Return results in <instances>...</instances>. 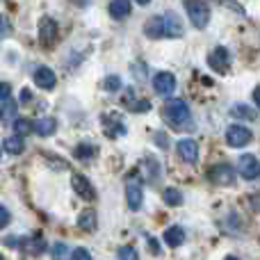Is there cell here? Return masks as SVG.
I'll return each instance as SVG.
<instances>
[{
	"instance_id": "obj_36",
	"label": "cell",
	"mask_w": 260,
	"mask_h": 260,
	"mask_svg": "<svg viewBox=\"0 0 260 260\" xmlns=\"http://www.w3.org/2000/svg\"><path fill=\"white\" fill-rule=\"evenodd\" d=\"M155 144H157L160 148H167V137H165V135L157 133V135H155Z\"/></svg>"
},
{
	"instance_id": "obj_33",
	"label": "cell",
	"mask_w": 260,
	"mask_h": 260,
	"mask_svg": "<svg viewBox=\"0 0 260 260\" xmlns=\"http://www.w3.org/2000/svg\"><path fill=\"white\" fill-rule=\"evenodd\" d=\"M71 260H94L91 258V253L87 251V249H76V251H73V256H71Z\"/></svg>"
},
{
	"instance_id": "obj_37",
	"label": "cell",
	"mask_w": 260,
	"mask_h": 260,
	"mask_svg": "<svg viewBox=\"0 0 260 260\" xmlns=\"http://www.w3.org/2000/svg\"><path fill=\"white\" fill-rule=\"evenodd\" d=\"M253 103H256L258 110H260V85L256 87V89H253Z\"/></svg>"
},
{
	"instance_id": "obj_7",
	"label": "cell",
	"mask_w": 260,
	"mask_h": 260,
	"mask_svg": "<svg viewBox=\"0 0 260 260\" xmlns=\"http://www.w3.org/2000/svg\"><path fill=\"white\" fill-rule=\"evenodd\" d=\"M208 64H210L215 71H226V69H229V64H231L229 50H226L224 46H217V48L208 55Z\"/></svg>"
},
{
	"instance_id": "obj_23",
	"label": "cell",
	"mask_w": 260,
	"mask_h": 260,
	"mask_svg": "<svg viewBox=\"0 0 260 260\" xmlns=\"http://www.w3.org/2000/svg\"><path fill=\"white\" fill-rule=\"evenodd\" d=\"M44 249H46V244H44V240H39V238H27L25 242H23V251L25 253H35V256H39V253H44Z\"/></svg>"
},
{
	"instance_id": "obj_22",
	"label": "cell",
	"mask_w": 260,
	"mask_h": 260,
	"mask_svg": "<svg viewBox=\"0 0 260 260\" xmlns=\"http://www.w3.org/2000/svg\"><path fill=\"white\" fill-rule=\"evenodd\" d=\"M23 148H25V144H23V137H18V135L5 139V151H7L9 155H21Z\"/></svg>"
},
{
	"instance_id": "obj_38",
	"label": "cell",
	"mask_w": 260,
	"mask_h": 260,
	"mask_svg": "<svg viewBox=\"0 0 260 260\" xmlns=\"http://www.w3.org/2000/svg\"><path fill=\"white\" fill-rule=\"evenodd\" d=\"M148 247H151V253H160V249H157V242H155V240H148Z\"/></svg>"
},
{
	"instance_id": "obj_41",
	"label": "cell",
	"mask_w": 260,
	"mask_h": 260,
	"mask_svg": "<svg viewBox=\"0 0 260 260\" xmlns=\"http://www.w3.org/2000/svg\"><path fill=\"white\" fill-rule=\"evenodd\" d=\"M224 260H240V258H238V256H226Z\"/></svg>"
},
{
	"instance_id": "obj_40",
	"label": "cell",
	"mask_w": 260,
	"mask_h": 260,
	"mask_svg": "<svg viewBox=\"0 0 260 260\" xmlns=\"http://www.w3.org/2000/svg\"><path fill=\"white\" fill-rule=\"evenodd\" d=\"M135 3H139V5H148L151 0H135Z\"/></svg>"
},
{
	"instance_id": "obj_25",
	"label": "cell",
	"mask_w": 260,
	"mask_h": 260,
	"mask_svg": "<svg viewBox=\"0 0 260 260\" xmlns=\"http://www.w3.org/2000/svg\"><path fill=\"white\" fill-rule=\"evenodd\" d=\"M50 256H53V260H71L73 253H69V247L64 242H55L50 249Z\"/></svg>"
},
{
	"instance_id": "obj_24",
	"label": "cell",
	"mask_w": 260,
	"mask_h": 260,
	"mask_svg": "<svg viewBox=\"0 0 260 260\" xmlns=\"http://www.w3.org/2000/svg\"><path fill=\"white\" fill-rule=\"evenodd\" d=\"M231 114L238 119H247V121H253V119H256V112H253L249 105H242V103L233 105V108H231Z\"/></svg>"
},
{
	"instance_id": "obj_26",
	"label": "cell",
	"mask_w": 260,
	"mask_h": 260,
	"mask_svg": "<svg viewBox=\"0 0 260 260\" xmlns=\"http://www.w3.org/2000/svg\"><path fill=\"white\" fill-rule=\"evenodd\" d=\"M165 203L167 206H180V203H183V192L176 187H167L165 189Z\"/></svg>"
},
{
	"instance_id": "obj_35",
	"label": "cell",
	"mask_w": 260,
	"mask_h": 260,
	"mask_svg": "<svg viewBox=\"0 0 260 260\" xmlns=\"http://www.w3.org/2000/svg\"><path fill=\"white\" fill-rule=\"evenodd\" d=\"M7 35H9V23H7V18L0 16V39H3V37H7Z\"/></svg>"
},
{
	"instance_id": "obj_31",
	"label": "cell",
	"mask_w": 260,
	"mask_h": 260,
	"mask_svg": "<svg viewBox=\"0 0 260 260\" xmlns=\"http://www.w3.org/2000/svg\"><path fill=\"white\" fill-rule=\"evenodd\" d=\"M9 221H12V215H9V210L5 206H0V231L7 229Z\"/></svg>"
},
{
	"instance_id": "obj_5",
	"label": "cell",
	"mask_w": 260,
	"mask_h": 260,
	"mask_svg": "<svg viewBox=\"0 0 260 260\" xmlns=\"http://www.w3.org/2000/svg\"><path fill=\"white\" fill-rule=\"evenodd\" d=\"M153 89H155L157 96H169L171 91L176 89V78H174V73L160 71L155 78H153Z\"/></svg>"
},
{
	"instance_id": "obj_10",
	"label": "cell",
	"mask_w": 260,
	"mask_h": 260,
	"mask_svg": "<svg viewBox=\"0 0 260 260\" xmlns=\"http://www.w3.org/2000/svg\"><path fill=\"white\" fill-rule=\"evenodd\" d=\"M178 155L183 157L187 165H194V162L199 160V146H197V142H194V139H189V137L180 139V142H178Z\"/></svg>"
},
{
	"instance_id": "obj_4",
	"label": "cell",
	"mask_w": 260,
	"mask_h": 260,
	"mask_svg": "<svg viewBox=\"0 0 260 260\" xmlns=\"http://www.w3.org/2000/svg\"><path fill=\"white\" fill-rule=\"evenodd\" d=\"M238 174L247 180L260 178V160L256 155H242L238 162Z\"/></svg>"
},
{
	"instance_id": "obj_18",
	"label": "cell",
	"mask_w": 260,
	"mask_h": 260,
	"mask_svg": "<svg viewBox=\"0 0 260 260\" xmlns=\"http://www.w3.org/2000/svg\"><path fill=\"white\" fill-rule=\"evenodd\" d=\"M165 242L169 244L171 249L180 247V244L185 242V231L180 229V226H169V229L165 231Z\"/></svg>"
},
{
	"instance_id": "obj_32",
	"label": "cell",
	"mask_w": 260,
	"mask_h": 260,
	"mask_svg": "<svg viewBox=\"0 0 260 260\" xmlns=\"http://www.w3.org/2000/svg\"><path fill=\"white\" fill-rule=\"evenodd\" d=\"M9 96H12V85L9 82H0V101H9Z\"/></svg>"
},
{
	"instance_id": "obj_21",
	"label": "cell",
	"mask_w": 260,
	"mask_h": 260,
	"mask_svg": "<svg viewBox=\"0 0 260 260\" xmlns=\"http://www.w3.org/2000/svg\"><path fill=\"white\" fill-rule=\"evenodd\" d=\"M78 226H80L82 231H96V226H99L96 212H94V210H85V212H80V217H78Z\"/></svg>"
},
{
	"instance_id": "obj_13",
	"label": "cell",
	"mask_w": 260,
	"mask_h": 260,
	"mask_svg": "<svg viewBox=\"0 0 260 260\" xmlns=\"http://www.w3.org/2000/svg\"><path fill=\"white\" fill-rule=\"evenodd\" d=\"M165 16V27H167V37H171V39H178V37H183L185 27H183V21L178 18V14L174 12H167L162 14Z\"/></svg>"
},
{
	"instance_id": "obj_42",
	"label": "cell",
	"mask_w": 260,
	"mask_h": 260,
	"mask_svg": "<svg viewBox=\"0 0 260 260\" xmlns=\"http://www.w3.org/2000/svg\"><path fill=\"white\" fill-rule=\"evenodd\" d=\"M0 260H5V258H3V253H0Z\"/></svg>"
},
{
	"instance_id": "obj_9",
	"label": "cell",
	"mask_w": 260,
	"mask_h": 260,
	"mask_svg": "<svg viewBox=\"0 0 260 260\" xmlns=\"http://www.w3.org/2000/svg\"><path fill=\"white\" fill-rule=\"evenodd\" d=\"M55 37H57V23H55L50 16H44L39 21V39H41V44L44 46L53 44Z\"/></svg>"
},
{
	"instance_id": "obj_30",
	"label": "cell",
	"mask_w": 260,
	"mask_h": 260,
	"mask_svg": "<svg viewBox=\"0 0 260 260\" xmlns=\"http://www.w3.org/2000/svg\"><path fill=\"white\" fill-rule=\"evenodd\" d=\"M94 153H96L94 146H89V144H80V146H78V151H76V155L82 157V160H87V157H91Z\"/></svg>"
},
{
	"instance_id": "obj_2",
	"label": "cell",
	"mask_w": 260,
	"mask_h": 260,
	"mask_svg": "<svg viewBox=\"0 0 260 260\" xmlns=\"http://www.w3.org/2000/svg\"><path fill=\"white\" fill-rule=\"evenodd\" d=\"M185 12L197 30H203L210 23V7L203 0H185Z\"/></svg>"
},
{
	"instance_id": "obj_34",
	"label": "cell",
	"mask_w": 260,
	"mask_h": 260,
	"mask_svg": "<svg viewBox=\"0 0 260 260\" xmlns=\"http://www.w3.org/2000/svg\"><path fill=\"white\" fill-rule=\"evenodd\" d=\"M133 73H135V78H137V80H142V82H144V78H146V69H144V64H142V67H139V64H135Z\"/></svg>"
},
{
	"instance_id": "obj_3",
	"label": "cell",
	"mask_w": 260,
	"mask_h": 260,
	"mask_svg": "<svg viewBox=\"0 0 260 260\" xmlns=\"http://www.w3.org/2000/svg\"><path fill=\"white\" fill-rule=\"evenodd\" d=\"M251 139H253V133L247 126L233 123V126H229V130H226V142H229V146H233V148L247 146Z\"/></svg>"
},
{
	"instance_id": "obj_6",
	"label": "cell",
	"mask_w": 260,
	"mask_h": 260,
	"mask_svg": "<svg viewBox=\"0 0 260 260\" xmlns=\"http://www.w3.org/2000/svg\"><path fill=\"white\" fill-rule=\"evenodd\" d=\"M103 130L110 139H117L119 135H126V126L121 123L119 114H105L103 117Z\"/></svg>"
},
{
	"instance_id": "obj_27",
	"label": "cell",
	"mask_w": 260,
	"mask_h": 260,
	"mask_svg": "<svg viewBox=\"0 0 260 260\" xmlns=\"http://www.w3.org/2000/svg\"><path fill=\"white\" fill-rule=\"evenodd\" d=\"M32 130H35V123L27 121V119H16V121H14V133H16L18 137H25Z\"/></svg>"
},
{
	"instance_id": "obj_39",
	"label": "cell",
	"mask_w": 260,
	"mask_h": 260,
	"mask_svg": "<svg viewBox=\"0 0 260 260\" xmlns=\"http://www.w3.org/2000/svg\"><path fill=\"white\" fill-rule=\"evenodd\" d=\"M27 99H30V91H27V89H23V94H21V101H27Z\"/></svg>"
},
{
	"instance_id": "obj_12",
	"label": "cell",
	"mask_w": 260,
	"mask_h": 260,
	"mask_svg": "<svg viewBox=\"0 0 260 260\" xmlns=\"http://www.w3.org/2000/svg\"><path fill=\"white\" fill-rule=\"evenodd\" d=\"M144 32H146L148 39H160V37H167V27H165V16H151L144 25Z\"/></svg>"
},
{
	"instance_id": "obj_8",
	"label": "cell",
	"mask_w": 260,
	"mask_h": 260,
	"mask_svg": "<svg viewBox=\"0 0 260 260\" xmlns=\"http://www.w3.org/2000/svg\"><path fill=\"white\" fill-rule=\"evenodd\" d=\"M210 180L217 185H233L235 183V171L229 165H217L215 169H210Z\"/></svg>"
},
{
	"instance_id": "obj_15",
	"label": "cell",
	"mask_w": 260,
	"mask_h": 260,
	"mask_svg": "<svg viewBox=\"0 0 260 260\" xmlns=\"http://www.w3.org/2000/svg\"><path fill=\"white\" fill-rule=\"evenodd\" d=\"M126 199H128V208H130V210H139V208H142V201H144L142 185L128 183V187H126Z\"/></svg>"
},
{
	"instance_id": "obj_29",
	"label": "cell",
	"mask_w": 260,
	"mask_h": 260,
	"mask_svg": "<svg viewBox=\"0 0 260 260\" xmlns=\"http://www.w3.org/2000/svg\"><path fill=\"white\" fill-rule=\"evenodd\" d=\"M117 253H119V260H139V253L133 247H121Z\"/></svg>"
},
{
	"instance_id": "obj_19",
	"label": "cell",
	"mask_w": 260,
	"mask_h": 260,
	"mask_svg": "<svg viewBox=\"0 0 260 260\" xmlns=\"http://www.w3.org/2000/svg\"><path fill=\"white\" fill-rule=\"evenodd\" d=\"M55 130H57V121L50 117H44V119H39V121H35V133L41 135V137H50Z\"/></svg>"
},
{
	"instance_id": "obj_14",
	"label": "cell",
	"mask_w": 260,
	"mask_h": 260,
	"mask_svg": "<svg viewBox=\"0 0 260 260\" xmlns=\"http://www.w3.org/2000/svg\"><path fill=\"white\" fill-rule=\"evenodd\" d=\"M71 185H73V189H76L78 194H80L82 199H96V189L91 187V183L85 178V176H80V174H73V178H71Z\"/></svg>"
},
{
	"instance_id": "obj_1",
	"label": "cell",
	"mask_w": 260,
	"mask_h": 260,
	"mask_svg": "<svg viewBox=\"0 0 260 260\" xmlns=\"http://www.w3.org/2000/svg\"><path fill=\"white\" fill-rule=\"evenodd\" d=\"M162 114H165V121L169 123L171 128H189V123H192V112H189L187 103L180 99H171L165 103V110H162Z\"/></svg>"
},
{
	"instance_id": "obj_16",
	"label": "cell",
	"mask_w": 260,
	"mask_h": 260,
	"mask_svg": "<svg viewBox=\"0 0 260 260\" xmlns=\"http://www.w3.org/2000/svg\"><path fill=\"white\" fill-rule=\"evenodd\" d=\"M133 7H130V0H110V16L117 18V21H123V18L130 16Z\"/></svg>"
},
{
	"instance_id": "obj_20",
	"label": "cell",
	"mask_w": 260,
	"mask_h": 260,
	"mask_svg": "<svg viewBox=\"0 0 260 260\" xmlns=\"http://www.w3.org/2000/svg\"><path fill=\"white\" fill-rule=\"evenodd\" d=\"M16 112H18V103H14V101H5V103L0 105V121L14 123L16 121Z\"/></svg>"
},
{
	"instance_id": "obj_11",
	"label": "cell",
	"mask_w": 260,
	"mask_h": 260,
	"mask_svg": "<svg viewBox=\"0 0 260 260\" xmlns=\"http://www.w3.org/2000/svg\"><path fill=\"white\" fill-rule=\"evenodd\" d=\"M35 85L41 87V89H46V91H50L55 85H57V76H55L48 67H39L35 71Z\"/></svg>"
},
{
	"instance_id": "obj_17",
	"label": "cell",
	"mask_w": 260,
	"mask_h": 260,
	"mask_svg": "<svg viewBox=\"0 0 260 260\" xmlns=\"http://www.w3.org/2000/svg\"><path fill=\"white\" fill-rule=\"evenodd\" d=\"M123 105L130 110V112H148L151 110V103H148L146 99H135L133 96V89H128L126 91V96H123Z\"/></svg>"
},
{
	"instance_id": "obj_28",
	"label": "cell",
	"mask_w": 260,
	"mask_h": 260,
	"mask_svg": "<svg viewBox=\"0 0 260 260\" xmlns=\"http://www.w3.org/2000/svg\"><path fill=\"white\" fill-rule=\"evenodd\" d=\"M119 87H121V78L119 76H108L103 80V89H108V91H117Z\"/></svg>"
}]
</instances>
